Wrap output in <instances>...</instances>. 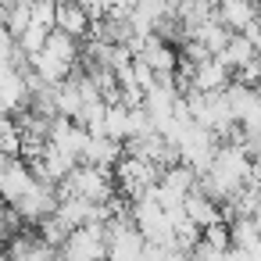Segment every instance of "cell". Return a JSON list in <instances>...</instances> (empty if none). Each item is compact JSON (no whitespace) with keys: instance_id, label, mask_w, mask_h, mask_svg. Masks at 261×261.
Wrapping results in <instances>:
<instances>
[{"instance_id":"obj_14","label":"cell","mask_w":261,"mask_h":261,"mask_svg":"<svg viewBox=\"0 0 261 261\" xmlns=\"http://www.w3.org/2000/svg\"><path fill=\"white\" fill-rule=\"evenodd\" d=\"M104 136L111 140H129V108L125 104H108V125H104Z\"/></svg>"},{"instance_id":"obj_20","label":"cell","mask_w":261,"mask_h":261,"mask_svg":"<svg viewBox=\"0 0 261 261\" xmlns=\"http://www.w3.org/2000/svg\"><path fill=\"white\" fill-rule=\"evenodd\" d=\"M247 261H261V240H257V243L247 250Z\"/></svg>"},{"instance_id":"obj_6","label":"cell","mask_w":261,"mask_h":261,"mask_svg":"<svg viewBox=\"0 0 261 261\" xmlns=\"http://www.w3.org/2000/svg\"><path fill=\"white\" fill-rule=\"evenodd\" d=\"M232 68L229 65H222L218 58H211L207 65H200L197 68V75H193V90H200V93H218V90H229L232 86Z\"/></svg>"},{"instance_id":"obj_10","label":"cell","mask_w":261,"mask_h":261,"mask_svg":"<svg viewBox=\"0 0 261 261\" xmlns=\"http://www.w3.org/2000/svg\"><path fill=\"white\" fill-rule=\"evenodd\" d=\"M197 182H200V175H197L190 165L165 168V175H161V186H165V190H172L175 197H190V193L197 190Z\"/></svg>"},{"instance_id":"obj_21","label":"cell","mask_w":261,"mask_h":261,"mask_svg":"<svg viewBox=\"0 0 261 261\" xmlns=\"http://www.w3.org/2000/svg\"><path fill=\"white\" fill-rule=\"evenodd\" d=\"M254 225H257V232H261V207H257V215H254Z\"/></svg>"},{"instance_id":"obj_18","label":"cell","mask_w":261,"mask_h":261,"mask_svg":"<svg viewBox=\"0 0 261 261\" xmlns=\"http://www.w3.org/2000/svg\"><path fill=\"white\" fill-rule=\"evenodd\" d=\"M232 83H240V86H247V90H257V86H261V58H254L250 65H243V68L232 75Z\"/></svg>"},{"instance_id":"obj_5","label":"cell","mask_w":261,"mask_h":261,"mask_svg":"<svg viewBox=\"0 0 261 261\" xmlns=\"http://www.w3.org/2000/svg\"><path fill=\"white\" fill-rule=\"evenodd\" d=\"M136 58H143L154 72H179V50H175L172 43L158 40V36H147V40H143V50H140Z\"/></svg>"},{"instance_id":"obj_13","label":"cell","mask_w":261,"mask_h":261,"mask_svg":"<svg viewBox=\"0 0 261 261\" xmlns=\"http://www.w3.org/2000/svg\"><path fill=\"white\" fill-rule=\"evenodd\" d=\"M36 232H40V236H43V240H47L50 247H58V250H61V247L68 243V236H72L75 229H72V225H68V222H65V218H61L58 211H54V215H47V218H43V222L36 225Z\"/></svg>"},{"instance_id":"obj_2","label":"cell","mask_w":261,"mask_h":261,"mask_svg":"<svg viewBox=\"0 0 261 261\" xmlns=\"http://www.w3.org/2000/svg\"><path fill=\"white\" fill-rule=\"evenodd\" d=\"M90 140H93V136H90L83 125H75L72 118H58V122H54V129H50V143H54V147H61L65 154L79 158V161H83V154H86Z\"/></svg>"},{"instance_id":"obj_16","label":"cell","mask_w":261,"mask_h":261,"mask_svg":"<svg viewBox=\"0 0 261 261\" xmlns=\"http://www.w3.org/2000/svg\"><path fill=\"white\" fill-rule=\"evenodd\" d=\"M33 22L43 25L47 33L58 29V0H33Z\"/></svg>"},{"instance_id":"obj_3","label":"cell","mask_w":261,"mask_h":261,"mask_svg":"<svg viewBox=\"0 0 261 261\" xmlns=\"http://www.w3.org/2000/svg\"><path fill=\"white\" fill-rule=\"evenodd\" d=\"M33 182H36V175H33V168H29L22 158H4V172H0V190H4L8 204H15V200H18Z\"/></svg>"},{"instance_id":"obj_9","label":"cell","mask_w":261,"mask_h":261,"mask_svg":"<svg viewBox=\"0 0 261 261\" xmlns=\"http://www.w3.org/2000/svg\"><path fill=\"white\" fill-rule=\"evenodd\" d=\"M47 54L58 58V61H65V65H79V61H83V47H79V40H75L72 33H65V29H54V33H50V40H47Z\"/></svg>"},{"instance_id":"obj_8","label":"cell","mask_w":261,"mask_h":261,"mask_svg":"<svg viewBox=\"0 0 261 261\" xmlns=\"http://www.w3.org/2000/svg\"><path fill=\"white\" fill-rule=\"evenodd\" d=\"M58 29H65V33H72L75 40H83V36H90L93 18L86 15V8L75 4V0H72V4H58Z\"/></svg>"},{"instance_id":"obj_1","label":"cell","mask_w":261,"mask_h":261,"mask_svg":"<svg viewBox=\"0 0 261 261\" xmlns=\"http://www.w3.org/2000/svg\"><path fill=\"white\" fill-rule=\"evenodd\" d=\"M65 261H108L111 254V243H108V225L93 222V225H83L68 236V243L61 247Z\"/></svg>"},{"instance_id":"obj_12","label":"cell","mask_w":261,"mask_h":261,"mask_svg":"<svg viewBox=\"0 0 261 261\" xmlns=\"http://www.w3.org/2000/svg\"><path fill=\"white\" fill-rule=\"evenodd\" d=\"M232 36H236V33H232V29L218 18V11H215V18H211V22L204 25V33H200V43H204V47L218 58V54H225V47L232 43Z\"/></svg>"},{"instance_id":"obj_4","label":"cell","mask_w":261,"mask_h":261,"mask_svg":"<svg viewBox=\"0 0 261 261\" xmlns=\"http://www.w3.org/2000/svg\"><path fill=\"white\" fill-rule=\"evenodd\" d=\"M122 158H125V143H122V140H111V136H93L79 165H97V168L115 172Z\"/></svg>"},{"instance_id":"obj_7","label":"cell","mask_w":261,"mask_h":261,"mask_svg":"<svg viewBox=\"0 0 261 261\" xmlns=\"http://www.w3.org/2000/svg\"><path fill=\"white\" fill-rule=\"evenodd\" d=\"M186 215H190V222H197L200 229H207V225H215V222H225L222 207H218L211 197H204L200 190H193V193L186 197Z\"/></svg>"},{"instance_id":"obj_17","label":"cell","mask_w":261,"mask_h":261,"mask_svg":"<svg viewBox=\"0 0 261 261\" xmlns=\"http://www.w3.org/2000/svg\"><path fill=\"white\" fill-rule=\"evenodd\" d=\"M179 58H182L186 65H193V68H200V65H207V61H211L215 54H211V50H207V47H204L200 40H190V43H186V47L179 50Z\"/></svg>"},{"instance_id":"obj_15","label":"cell","mask_w":261,"mask_h":261,"mask_svg":"<svg viewBox=\"0 0 261 261\" xmlns=\"http://www.w3.org/2000/svg\"><path fill=\"white\" fill-rule=\"evenodd\" d=\"M229 229H232V247H236V250H250V247L261 240L254 218H236V222H229Z\"/></svg>"},{"instance_id":"obj_23","label":"cell","mask_w":261,"mask_h":261,"mask_svg":"<svg viewBox=\"0 0 261 261\" xmlns=\"http://www.w3.org/2000/svg\"><path fill=\"white\" fill-rule=\"evenodd\" d=\"M254 93H257V97H261V86H257V90H254Z\"/></svg>"},{"instance_id":"obj_19","label":"cell","mask_w":261,"mask_h":261,"mask_svg":"<svg viewBox=\"0 0 261 261\" xmlns=\"http://www.w3.org/2000/svg\"><path fill=\"white\" fill-rule=\"evenodd\" d=\"M18 4H22V0H0V8H4V18H8V15H11Z\"/></svg>"},{"instance_id":"obj_11","label":"cell","mask_w":261,"mask_h":261,"mask_svg":"<svg viewBox=\"0 0 261 261\" xmlns=\"http://www.w3.org/2000/svg\"><path fill=\"white\" fill-rule=\"evenodd\" d=\"M254 58H257V47H254L243 33H236V36H232V43L225 47V54H218V61H222V65H229L232 72H240V68H243V65H250Z\"/></svg>"},{"instance_id":"obj_22","label":"cell","mask_w":261,"mask_h":261,"mask_svg":"<svg viewBox=\"0 0 261 261\" xmlns=\"http://www.w3.org/2000/svg\"><path fill=\"white\" fill-rule=\"evenodd\" d=\"M58 4H72V0H58Z\"/></svg>"}]
</instances>
